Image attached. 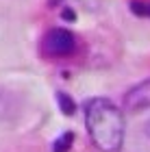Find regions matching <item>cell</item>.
<instances>
[{"instance_id": "5b68a950", "label": "cell", "mask_w": 150, "mask_h": 152, "mask_svg": "<svg viewBox=\"0 0 150 152\" xmlns=\"http://www.w3.org/2000/svg\"><path fill=\"white\" fill-rule=\"evenodd\" d=\"M72 141H74V135L72 133H63L57 141L52 143V152H67L72 148Z\"/></svg>"}, {"instance_id": "277c9868", "label": "cell", "mask_w": 150, "mask_h": 152, "mask_svg": "<svg viewBox=\"0 0 150 152\" xmlns=\"http://www.w3.org/2000/svg\"><path fill=\"white\" fill-rule=\"evenodd\" d=\"M57 100H59L61 111H63L65 115H74V111H76V104H74V100L70 98V96L63 94V91H57Z\"/></svg>"}, {"instance_id": "ba28073f", "label": "cell", "mask_w": 150, "mask_h": 152, "mask_svg": "<svg viewBox=\"0 0 150 152\" xmlns=\"http://www.w3.org/2000/svg\"><path fill=\"white\" fill-rule=\"evenodd\" d=\"M48 4H50V7H54V4H59V0H48Z\"/></svg>"}, {"instance_id": "6da1fadb", "label": "cell", "mask_w": 150, "mask_h": 152, "mask_svg": "<svg viewBox=\"0 0 150 152\" xmlns=\"http://www.w3.org/2000/svg\"><path fill=\"white\" fill-rule=\"evenodd\" d=\"M85 124L94 146L100 152H120L124 146V115L111 100L91 98L85 104Z\"/></svg>"}, {"instance_id": "52a82bcc", "label": "cell", "mask_w": 150, "mask_h": 152, "mask_svg": "<svg viewBox=\"0 0 150 152\" xmlns=\"http://www.w3.org/2000/svg\"><path fill=\"white\" fill-rule=\"evenodd\" d=\"M83 4H87V9H96V2L98 0H80Z\"/></svg>"}, {"instance_id": "8992f818", "label": "cell", "mask_w": 150, "mask_h": 152, "mask_svg": "<svg viewBox=\"0 0 150 152\" xmlns=\"http://www.w3.org/2000/svg\"><path fill=\"white\" fill-rule=\"evenodd\" d=\"M131 11L135 13V15L150 18V2H141V0H137V2H133V4H131Z\"/></svg>"}, {"instance_id": "7a4b0ae2", "label": "cell", "mask_w": 150, "mask_h": 152, "mask_svg": "<svg viewBox=\"0 0 150 152\" xmlns=\"http://www.w3.org/2000/svg\"><path fill=\"white\" fill-rule=\"evenodd\" d=\"M76 48V37L67 28H52L44 37V50L50 57H67Z\"/></svg>"}, {"instance_id": "3957f363", "label": "cell", "mask_w": 150, "mask_h": 152, "mask_svg": "<svg viewBox=\"0 0 150 152\" xmlns=\"http://www.w3.org/2000/svg\"><path fill=\"white\" fill-rule=\"evenodd\" d=\"M124 109L137 113L150 109V80H141L124 94Z\"/></svg>"}]
</instances>
